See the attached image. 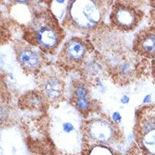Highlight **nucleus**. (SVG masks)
I'll use <instances>...</instances> for the list:
<instances>
[{
	"instance_id": "12",
	"label": "nucleus",
	"mask_w": 155,
	"mask_h": 155,
	"mask_svg": "<svg viewBox=\"0 0 155 155\" xmlns=\"http://www.w3.org/2000/svg\"><path fill=\"white\" fill-rule=\"evenodd\" d=\"M62 129L65 133H70L73 132L75 130V127L71 123L69 122H65L63 123L62 125Z\"/></svg>"
},
{
	"instance_id": "3",
	"label": "nucleus",
	"mask_w": 155,
	"mask_h": 155,
	"mask_svg": "<svg viewBox=\"0 0 155 155\" xmlns=\"http://www.w3.org/2000/svg\"><path fill=\"white\" fill-rule=\"evenodd\" d=\"M93 51L87 40L80 37H73L63 45L58 55V63L67 70H75L82 66Z\"/></svg>"
},
{
	"instance_id": "11",
	"label": "nucleus",
	"mask_w": 155,
	"mask_h": 155,
	"mask_svg": "<svg viewBox=\"0 0 155 155\" xmlns=\"http://www.w3.org/2000/svg\"><path fill=\"white\" fill-rule=\"evenodd\" d=\"M51 11L55 16L60 21H63L66 12L68 1H51Z\"/></svg>"
},
{
	"instance_id": "8",
	"label": "nucleus",
	"mask_w": 155,
	"mask_h": 155,
	"mask_svg": "<svg viewBox=\"0 0 155 155\" xmlns=\"http://www.w3.org/2000/svg\"><path fill=\"white\" fill-rule=\"evenodd\" d=\"M134 50L147 58L155 56V27L141 31L136 37L133 45Z\"/></svg>"
},
{
	"instance_id": "5",
	"label": "nucleus",
	"mask_w": 155,
	"mask_h": 155,
	"mask_svg": "<svg viewBox=\"0 0 155 155\" xmlns=\"http://www.w3.org/2000/svg\"><path fill=\"white\" fill-rule=\"evenodd\" d=\"M37 82L41 95L50 104L62 101L65 91V82L55 69L41 71L37 75Z\"/></svg>"
},
{
	"instance_id": "4",
	"label": "nucleus",
	"mask_w": 155,
	"mask_h": 155,
	"mask_svg": "<svg viewBox=\"0 0 155 155\" xmlns=\"http://www.w3.org/2000/svg\"><path fill=\"white\" fill-rule=\"evenodd\" d=\"M17 61L26 74L37 76L45 65L44 53L24 40H18L14 44Z\"/></svg>"
},
{
	"instance_id": "15",
	"label": "nucleus",
	"mask_w": 155,
	"mask_h": 155,
	"mask_svg": "<svg viewBox=\"0 0 155 155\" xmlns=\"http://www.w3.org/2000/svg\"><path fill=\"white\" fill-rule=\"evenodd\" d=\"M150 101H151V96H150V95H146V96L145 97L144 100H143V102L149 103Z\"/></svg>"
},
{
	"instance_id": "9",
	"label": "nucleus",
	"mask_w": 155,
	"mask_h": 155,
	"mask_svg": "<svg viewBox=\"0 0 155 155\" xmlns=\"http://www.w3.org/2000/svg\"><path fill=\"white\" fill-rule=\"evenodd\" d=\"M140 141L148 152L155 155V117L147 116L139 125Z\"/></svg>"
},
{
	"instance_id": "10",
	"label": "nucleus",
	"mask_w": 155,
	"mask_h": 155,
	"mask_svg": "<svg viewBox=\"0 0 155 155\" xmlns=\"http://www.w3.org/2000/svg\"><path fill=\"white\" fill-rule=\"evenodd\" d=\"M71 101L76 109L82 113H87L91 109V98L90 91L84 82L76 80L72 85Z\"/></svg>"
},
{
	"instance_id": "14",
	"label": "nucleus",
	"mask_w": 155,
	"mask_h": 155,
	"mask_svg": "<svg viewBox=\"0 0 155 155\" xmlns=\"http://www.w3.org/2000/svg\"><path fill=\"white\" fill-rule=\"evenodd\" d=\"M121 102L124 103V104H126V103L129 102V98H128V96H126V95H124V96L121 98Z\"/></svg>"
},
{
	"instance_id": "2",
	"label": "nucleus",
	"mask_w": 155,
	"mask_h": 155,
	"mask_svg": "<svg viewBox=\"0 0 155 155\" xmlns=\"http://www.w3.org/2000/svg\"><path fill=\"white\" fill-rule=\"evenodd\" d=\"M102 1L90 0L68 1L66 12L61 22L63 28L73 34H90L102 21Z\"/></svg>"
},
{
	"instance_id": "6",
	"label": "nucleus",
	"mask_w": 155,
	"mask_h": 155,
	"mask_svg": "<svg viewBox=\"0 0 155 155\" xmlns=\"http://www.w3.org/2000/svg\"><path fill=\"white\" fill-rule=\"evenodd\" d=\"M141 19V11L125 1L116 2L110 15L111 23L120 30H132L137 26Z\"/></svg>"
},
{
	"instance_id": "1",
	"label": "nucleus",
	"mask_w": 155,
	"mask_h": 155,
	"mask_svg": "<svg viewBox=\"0 0 155 155\" xmlns=\"http://www.w3.org/2000/svg\"><path fill=\"white\" fill-rule=\"evenodd\" d=\"M64 38L61 23L48 8L34 12L23 36V40L47 54H54Z\"/></svg>"
},
{
	"instance_id": "7",
	"label": "nucleus",
	"mask_w": 155,
	"mask_h": 155,
	"mask_svg": "<svg viewBox=\"0 0 155 155\" xmlns=\"http://www.w3.org/2000/svg\"><path fill=\"white\" fill-rule=\"evenodd\" d=\"M84 132L90 141L99 144H106L114 138L115 130L114 125L108 120L95 118L87 123Z\"/></svg>"
},
{
	"instance_id": "13",
	"label": "nucleus",
	"mask_w": 155,
	"mask_h": 155,
	"mask_svg": "<svg viewBox=\"0 0 155 155\" xmlns=\"http://www.w3.org/2000/svg\"><path fill=\"white\" fill-rule=\"evenodd\" d=\"M112 120H113L114 123H120L122 120V117L120 115V114L119 112H114L113 115H112Z\"/></svg>"
}]
</instances>
